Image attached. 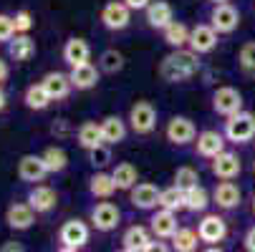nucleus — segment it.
I'll use <instances>...</instances> for the list:
<instances>
[{
    "label": "nucleus",
    "instance_id": "40",
    "mask_svg": "<svg viewBox=\"0 0 255 252\" xmlns=\"http://www.w3.org/2000/svg\"><path fill=\"white\" fill-rule=\"evenodd\" d=\"M15 35H18V30H15L13 15L0 13V46H8V43L15 38Z\"/></svg>",
    "mask_w": 255,
    "mask_h": 252
},
{
    "label": "nucleus",
    "instance_id": "52",
    "mask_svg": "<svg viewBox=\"0 0 255 252\" xmlns=\"http://www.w3.org/2000/svg\"><path fill=\"white\" fill-rule=\"evenodd\" d=\"M253 214H255V194H253Z\"/></svg>",
    "mask_w": 255,
    "mask_h": 252
},
{
    "label": "nucleus",
    "instance_id": "42",
    "mask_svg": "<svg viewBox=\"0 0 255 252\" xmlns=\"http://www.w3.org/2000/svg\"><path fill=\"white\" fill-rule=\"evenodd\" d=\"M51 134H53L56 139H66V136H71V134H74V129H71V121H68V119H53V124H51Z\"/></svg>",
    "mask_w": 255,
    "mask_h": 252
},
{
    "label": "nucleus",
    "instance_id": "6",
    "mask_svg": "<svg viewBox=\"0 0 255 252\" xmlns=\"http://www.w3.org/2000/svg\"><path fill=\"white\" fill-rule=\"evenodd\" d=\"M164 136L172 147H187L197 139V126L190 116H172L164 126Z\"/></svg>",
    "mask_w": 255,
    "mask_h": 252
},
{
    "label": "nucleus",
    "instance_id": "33",
    "mask_svg": "<svg viewBox=\"0 0 255 252\" xmlns=\"http://www.w3.org/2000/svg\"><path fill=\"white\" fill-rule=\"evenodd\" d=\"M172 250L174 252H197V245H200V235L197 230L192 227H179L174 235H172Z\"/></svg>",
    "mask_w": 255,
    "mask_h": 252
},
{
    "label": "nucleus",
    "instance_id": "45",
    "mask_svg": "<svg viewBox=\"0 0 255 252\" xmlns=\"http://www.w3.org/2000/svg\"><path fill=\"white\" fill-rule=\"evenodd\" d=\"M124 3L131 8V13H136V10H147L152 5V0H124Z\"/></svg>",
    "mask_w": 255,
    "mask_h": 252
},
{
    "label": "nucleus",
    "instance_id": "41",
    "mask_svg": "<svg viewBox=\"0 0 255 252\" xmlns=\"http://www.w3.org/2000/svg\"><path fill=\"white\" fill-rule=\"evenodd\" d=\"M13 23H15V30L18 33H30V28H33V13L25 10V8H20V10L13 13Z\"/></svg>",
    "mask_w": 255,
    "mask_h": 252
},
{
    "label": "nucleus",
    "instance_id": "28",
    "mask_svg": "<svg viewBox=\"0 0 255 252\" xmlns=\"http://www.w3.org/2000/svg\"><path fill=\"white\" fill-rule=\"evenodd\" d=\"M112 176H114L117 189H122V192H131V189L139 184V171H136V167L129 164V162H119V164H114Z\"/></svg>",
    "mask_w": 255,
    "mask_h": 252
},
{
    "label": "nucleus",
    "instance_id": "32",
    "mask_svg": "<svg viewBox=\"0 0 255 252\" xmlns=\"http://www.w3.org/2000/svg\"><path fill=\"white\" fill-rule=\"evenodd\" d=\"M162 38H164V43L174 51V48H187V43H190V28L185 25V23H179V20H174V23H169L164 30H162Z\"/></svg>",
    "mask_w": 255,
    "mask_h": 252
},
{
    "label": "nucleus",
    "instance_id": "3",
    "mask_svg": "<svg viewBox=\"0 0 255 252\" xmlns=\"http://www.w3.org/2000/svg\"><path fill=\"white\" fill-rule=\"evenodd\" d=\"M127 124H129V129H131L136 136H149V134H154V129H157V109H154V103L147 101V98L136 101L131 109H129Z\"/></svg>",
    "mask_w": 255,
    "mask_h": 252
},
{
    "label": "nucleus",
    "instance_id": "26",
    "mask_svg": "<svg viewBox=\"0 0 255 252\" xmlns=\"http://www.w3.org/2000/svg\"><path fill=\"white\" fill-rule=\"evenodd\" d=\"M76 144H79L84 152H91V149L101 147V144H104L101 124H99V121H84V124L76 129Z\"/></svg>",
    "mask_w": 255,
    "mask_h": 252
},
{
    "label": "nucleus",
    "instance_id": "50",
    "mask_svg": "<svg viewBox=\"0 0 255 252\" xmlns=\"http://www.w3.org/2000/svg\"><path fill=\"white\" fill-rule=\"evenodd\" d=\"M202 252H225V250H223V247H217V245H207Z\"/></svg>",
    "mask_w": 255,
    "mask_h": 252
},
{
    "label": "nucleus",
    "instance_id": "44",
    "mask_svg": "<svg viewBox=\"0 0 255 252\" xmlns=\"http://www.w3.org/2000/svg\"><path fill=\"white\" fill-rule=\"evenodd\" d=\"M243 245H245V252H255V225L245 232L243 237Z\"/></svg>",
    "mask_w": 255,
    "mask_h": 252
},
{
    "label": "nucleus",
    "instance_id": "4",
    "mask_svg": "<svg viewBox=\"0 0 255 252\" xmlns=\"http://www.w3.org/2000/svg\"><path fill=\"white\" fill-rule=\"evenodd\" d=\"M99 20L106 30H112V33L127 30L129 23H131V8L124 3V0H109L99 13Z\"/></svg>",
    "mask_w": 255,
    "mask_h": 252
},
{
    "label": "nucleus",
    "instance_id": "53",
    "mask_svg": "<svg viewBox=\"0 0 255 252\" xmlns=\"http://www.w3.org/2000/svg\"><path fill=\"white\" fill-rule=\"evenodd\" d=\"M253 171H255V162H253Z\"/></svg>",
    "mask_w": 255,
    "mask_h": 252
},
{
    "label": "nucleus",
    "instance_id": "12",
    "mask_svg": "<svg viewBox=\"0 0 255 252\" xmlns=\"http://www.w3.org/2000/svg\"><path fill=\"white\" fill-rule=\"evenodd\" d=\"M210 171L220 179V182H233L235 176H240L243 171V162L235 152H223V154H217L215 159H210Z\"/></svg>",
    "mask_w": 255,
    "mask_h": 252
},
{
    "label": "nucleus",
    "instance_id": "31",
    "mask_svg": "<svg viewBox=\"0 0 255 252\" xmlns=\"http://www.w3.org/2000/svg\"><path fill=\"white\" fill-rule=\"evenodd\" d=\"M96 66L101 68V74L117 76V74H122V71H124L127 58H124V53H122V51H117V48H106V51H101V56H99Z\"/></svg>",
    "mask_w": 255,
    "mask_h": 252
},
{
    "label": "nucleus",
    "instance_id": "19",
    "mask_svg": "<svg viewBox=\"0 0 255 252\" xmlns=\"http://www.w3.org/2000/svg\"><path fill=\"white\" fill-rule=\"evenodd\" d=\"M144 20L152 30H164L169 23H174V8L167 3V0H152V5L144 10Z\"/></svg>",
    "mask_w": 255,
    "mask_h": 252
},
{
    "label": "nucleus",
    "instance_id": "30",
    "mask_svg": "<svg viewBox=\"0 0 255 252\" xmlns=\"http://www.w3.org/2000/svg\"><path fill=\"white\" fill-rule=\"evenodd\" d=\"M23 103L28 106L30 111H46L53 101H51L48 91L43 88V84H30V86L23 91Z\"/></svg>",
    "mask_w": 255,
    "mask_h": 252
},
{
    "label": "nucleus",
    "instance_id": "51",
    "mask_svg": "<svg viewBox=\"0 0 255 252\" xmlns=\"http://www.w3.org/2000/svg\"><path fill=\"white\" fill-rule=\"evenodd\" d=\"M212 5H220V3H230V0H210Z\"/></svg>",
    "mask_w": 255,
    "mask_h": 252
},
{
    "label": "nucleus",
    "instance_id": "14",
    "mask_svg": "<svg viewBox=\"0 0 255 252\" xmlns=\"http://www.w3.org/2000/svg\"><path fill=\"white\" fill-rule=\"evenodd\" d=\"M89 237H91V230L84 220H66L58 230V242L66 245V247H84L89 245Z\"/></svg>",
    "mask_w": 255,
    "mask_h": 252
},
{
    "label": "nucleus",
    "instance_id": "7",
    "mask_svg": "<svg viewBox=\"0 0 255 252\" xmlns=\"http://www.w3.org/2000/svg\"><path fill=\"white\" fill-rule=\"evenodd\" d=\"M212 111L217 116H233L238 111H243V93L233 86H220L212 91Z\"/></svg>",
    "mask_w": 255,
    "mask_h": 252
},
{
    "label": "nucleus",
    "instance_id": "10",
    "mask_svg": "<svg viewBox=\"0 0 255 252\" xmlns=\"http://www.w3.org/2000/svg\"><path fill=\"white\" fill-rule=\"evenodd\" d=\"M225 134L223 131H217V129H205L197 134L195 139V152L202 157V159H215L217 154H223L225 152Z\"/></svg>",
    "mask_w": 255,
    "mask_h": 252
},
{
    "label": "nucleus",
    "instance_id": "18",
    "mask_svg": "<svg viewBox=\"0 0 255 252\" xmlns=\"http://www.w3.org/2000/svg\"><path fill=\"white\" fill-rule=\"evenodd\" d=\"M159 194L162 189H157L152 182H139L131 192H129V202L134 209H141V212H152L159 207Z\"/></svg>",
    "mask_w": 255,
    "mask_h": 252
},
{
    "label": "nucleus",
    "instance_id": "11",
    "mask_svg": "<svg viewBox=\"0 0 255 252\" xmlns=\"http://www.w3.org/2000/svg\"><path fill=\"white\" fill-rule=\"evenodd\" d=\"M48 176V169L43 164L41 154H23L18 159V179L25 184H41Z\"/></svg>",
    "mask_w": 255,
    "mask_h": 252
},
{
    "label": "nucleus",
    "instance_id": "17",
    "mask_svg": "<svg viewBox=\"0 0 255 252\" xmlns=\"http://www.w3.org/2000/svg\"><path fill=\"white\" fill-rule=\"evenodd\" d=\"M5 225L15 232H25L35 225V209L28 202H13L5 209Z\"/></svg>",
    "mask_w": 255,
    "mask_h": 252
},
{
    "label": "nucleus",
    "instance_id": "1",
    "mask_svg": "<svg viewBox=\"0 0 255 252\" xmlns=\"http://www.w3.org/2000/svg\"><path fill=\"white\" fill-rule=\"evenodd\" d=\"M200 66H202V61H200V56L195 51H190V48H174V51H169L162 58L157 71H159V79L167 81V84H185V81L197 76Z\"/></svg>",
    "mask_w": 255,
    "mask_h": 252
},
{
    "label": "nucleus",
    "instance_id": "43",
    "mask_svg": "<svg viewBox=\"0 0 255 252\" xmlns=\"http://www.w3.org/2000/svg\"><path fill=\"white\" fill-rule=\"evenodd\" d=\"M144 252H172V247L162 240H152L147 247H144Z\"/></svg>",
    "mask_w": 255,
    "mask_h": 252
},
{
    "label": "nucleus",
    "instance_id": "5",
    "mask_svg": "<svg viewBox=\"0 0 255 252\" xmlns=\"http://www.w3.org/2000/svg\"><path fill=\"white\" fill-rule=\"evenodd\" d=\"M89 222L99 232H114L122 225V209L114 202H96L89 212Z\"/></svg>",
    "mask_w": 255,
    "mask_h": 252
},
{
    "label": "nucleus",
    "instance_id": "25",
    "mask_svg": "<svg viewBox=\"0 0 255 252\" xmlns=\"http://www.w3.org/2000/svg\"><path fill=\"white\" fill-rule=\"evenodd\" d=\"M5 48H8V58L15 63H25L35 56V41L30 38V33H18Z\"/></svg>",
    "mask_w": 255,
    "mask_h": 252
},
{
    "label": "nucleus",
    "instance_id": "36",
    "mask_svg": "<svg viewBox=\"0 0 255 252\" xmlns=\"http://www.w3.org/2000/svg\"><path fill=\"white\" fill-rule=\"evenodd\" d=\"M41 157H43V164H46L48 174H61L68 167V154L61 147H48Z\"/></svg>",
    "mask_w": 255,
    "mask_h": 252
},
{
    "label": "nucleus",
    "instance_id": "39",
    "mask_svg": "<svg viewBox=\"0 0 255 252\" xmlns=\"http://www.w3.org/2000/svg\"><path fill=\"white\" fill-rule=\"evenodd\" d=\"M174 184L182 187V189L197 187V184H200V174H197V169H192V167H179V169L174 171Z\"/></svg>",
    "mask_w": 255,
    "mask_h": 252
},
{
    "label": "nucleus",
    "instance_id": "27",
    "mask_svg": "<svg viewBox=\"0 0 255 252\" xmlns=\"http://www.w3.org/2000/svg\"><path fill=\"white\" fill-rule=\"evenodd\" d=\"M149 242H152V230L144 227V225H131L122 235V245L129 252H144V247H147Z\"/></svg>",
    "mask_w": 255,
    "mask_h": 252
},
{
    "label": "nucleus",
    "instance_id": "46",
    "mask_svg": "<svg viewBox=\"0 0 255 252\" xmlns=\"http://www.w3.org/2000/svg\"><path fill=\"white\" fill-rule=\"evenodd\" d=\"M8 76H10V66H8V61L3 56H0V86L8 81Z\"/></svg>",
    "mask_w": 255,
    "mask_h": 252
},
{
    "label": "nucleus",
    "instance_id": "16",
    "mask_svg": "<svg viewBox=\"0 0 255 252\" xmlns=\"http://www.w3.org/2000/svg\"><path fill=\"white\" fill-rule=\"evenodd\" d=\"M63 63L68 68H76V66H84V63H91V46L86 38H79V35H71V38L63 43Z\"/></svg>",
    "mask_w": 255,
    "mask_h": 252
},
{
    "label": "nucleus",
    "instance_id": "21",
    "mask_svg": "<svg viewBox=\"0 0 255 252\" xmlns=\"http://www.w3.org/2000/svg\"><path fill=\"white\" fill-rule=\"evenodd\" d=\"M43 88L48 91L51 101H63L71 91H74V84H71V76L63 74V71H48V74L41 79Z\"/></svg>",
    "mask_w": 255,
    "mask_h": 252
},
{
    "label": "nucleus",
    "instance_id": "37",
    "mask_svg": "<svg viewBox=\"0 0 255 252\" xmlns=\"http://www.w3.org/2000/svg\"><path fill=\"white\" fill-rule=\"evenodd\" d=\"M86 159H89V164H91L96 171H104L109 164L114 162V154H112V147H109V144H101V147L86 152Z\"/></svg>",
    "mask_w": 255,
    "mask_h": 252
},
{
    "label": "nucleus",
    "instance_id": "13",
    "mask_svg": "<svg viewBox=\"0 0 255 252\" xmlns=\"http://www.w3.org/2000/svg\"><path fill=\"white\" fill-rule=\"evenodd\" d=\"M197 235H200V242L205 245H217L228 237V222L220 214H205L197 225Z\"/></svg>",
    "mask_w": 255,
    "mask_h": 252
},
{
    "label": "nucleus",
    "instance_id": "23",
    "mask_svg": "<svg viewBox=\"0 0 255 252\" xmlns=\"http://www.w3.org/2000/svg\"><path fill=\"white\" fill-rule=\"evenodd\" d=\"M212 202L220 209H238L243 202V192L235 182H220L212 189Z\"/></svg>",
    "mask_w": 255,
    "mask_h": 252
},
{
    "label": "nucleus",
    "instance_id": "35",
    "mask_svg": "<svg viewBox=\"0 0 255 252\" xmlns=\"http://www.w3.org/2000/svg\"><path fill=\"white\" fill-rule=\"evenodd\" d=\"M159 207H162V209H169V212L185 209V189L177 187V184L162 189V194H159Z\"/></svg>",
    "mask_w": 255,
    "mask_h": 252
},
{
    "label": "nucleus",
    "instance_id": "34",
    "mask_svg": "<svg viewBox=\"0 0 255 252\" xmlns=\"http://www.w3.org/2000/svg\"><path fill=\"white\" fill-rule=\"evenodd\" d=\"M207 207H210V192H207L202 184L185 189V209H187V212L197 214V212H205Z\"/></svg>",
    "mask_w": 255,
    "mask_h": 252
},
{
    "label": "nucleus",
    "instance_id": "20",
    "mask_svg": "<svg viewBox=\"0 0 255 252\" xmlns=\"http://www.w3.org/2000/svg\"><path fill=\"white\" fill-rule=\"evenodd\" d=\"M149 230L157 240H172V235L179 230L177 227V212H169V209L159 207L149 217Z\"/></svg>",
    "mask_w": 255,
    "mask_h": 252
},
{
    "label": "nucleus",
    "instance_id": "48",
    "mask_svg": "<svg viewBox=\"0 0 255 252\" xmlns=\"http://www.w3.org/2000/svg\"><path fill=\"white\" fill-rule=\"evenodd\" d=\"M5 106H8V93L3 91V86H0V111H5Z\"/></svg>",
    "mask_w": 255,
    "mask_h": 252
},
{
    "label": "nucleus",
    "instance_id": "49",
    "mask_svg": "<svg viewBox=\"0 0 255 252\" xmlns=\"http://www.w3.org/2000/svg\"><path fill=\"white\" fill-rule=\"evenodd\" d=\"M56 252H81V250H79V247H66V245H61Z\"/></svg>",
    "mask_w": 255,
    "mask_h": 252
},
{
    "label": "nucleus",
    "instance_id": "29",
    "mask_svg": "<svg viewBox=\"0 0 255 252\" xmlns=\"http://www.w3.org/2000/svg\"><path fill=\"white\" fill-rule=\"evenodd\" d=\"M89 192L91 197L96 199H109L114 192H117V184H114V176L112 171H96L91 179H89Z\"/></svg>",
    "mask_w": 255,
    "mask_h": 252
},
{
    "label": "nucleus",
    "instance_id": "15",
    "mask_svg": "<svg viewBox=\"0 0 255 252\" xmlns=\"http://www.w3.org/2000/svg\"><path fill=\"white\" fill-rule=\"evenodd\" d=\"M25 202L35 209V214H48L58 207V192L48 184H33Z\"/></svg>",
    "mask_w": 255,
    "mask_h": 252
},
{
    "label": "nucleus",
    "instance_id": "2",
    "mask_svg": "<svg viewBox=\"0 0 255 252\" xmlns=\"http://www.w3.org/2000/svg\"><path fill=\"white\" fill-rule=\"evenodd\" d=\"M223 134L230 144H250L255 139V114L250 111H238L225 119Z\"/></svg>",
    "mask_w": 255,
    "mask_h": 252
},
{
    "label": "nucleus",
    "instance_id": "24",
    "mask_svg": "<svg viewBox=\"0 0 255 252\" xmlns=\"http://www.w3.org/2000/svg\"><path fill=\"white\" fill-rule=\"evenodd\" d=\"M101 134H104V144H109V147H114V144H122L127 139V131H129V124L117 116V114H109L104 116L101 121Z\"/></svg>",
    "mask_w": 255,
    "mask_h": 252
},
{
    "label": "nucleus",
    "instance_id": "54",
    "mask_svg": "<svg viewBox=\"0 0 255 252\" xmlns=\"http://www.w3.org/2000/svg\"><path fill=\"white\" fill-rule=\"evenodd\" d=\"M122 252H129V250H122Z\"/></svg>",
    "mask_w": 255,
    "mask_h": 252
},
{
    "label": "nucleus",
    "instance_id": "47",
    "mask_svg": "<svg viewBox=\"0 0 255 252\" xmlns=\"http://www.w3.org/2000/svg\"><path fill=\"white\" fill-rule=\"evenodd\" d=\"M0 252H25L20 242H5L3 247H0Z\"/></svg>",
    "mask_w": 255,
    "mask_h": 252
},
{
    "label": "nucleus",
    "instance_id": "8",
    "mask_svg": "<svg viewBox=\"0 0 255 252\" xmlns=\"http://www.w3.org/2000/svg\"><path fill=\"white\" fill-rule=\"evenodd\" d=\"M220 43V33H217L210 23H197L195 28H190V43L187 48L195 51L197 56H205V53H212Z\"/></svg>",
    "mask_w": 255,
    "mask_h": 252
},
{
    "label": "nucleus",
    "instance_id": "38",
    "mask_svg": "<svg viewBox=\"0 0 255 252\" xmlns=\"http://www.w3.org/2000/svg\"><path fill=\"white\" fill-rule=\"evenodd\" d=\"M238 66H240V71H243L245 76H253L255 79V41H250V43H245L240 48Z\"/></svg>",
    "mask_w": 255,
    "mask_h": 252
},
{
    "label": "nucleus",
    "instance_id": "22",
    "mask_svg": "<svg viewBox=\"0 0 255 252\" xmlns=\"http://www.w3.org/2000/svg\"><path fill=\"white\" fill-rule=\"evenodd\" d=\"M68 76H71V84H74L76 91H91L101 81V68L94 66V63H84V66L71 68Z\"/></svg>",
    "mask_w": 255,
    "mask_h": 252
},
{
    "label": "nucleus",
    "instance_id": "9",
    "mask_svg": "<svg viewBox=\"0 0 255 252\" xmlns=\"http://www.w3.org/2000/svg\"><path fill=\"white\" fill-rule=\"evenodd\" d=\"M210 25L220 33V35H230L238 30L240 25V10L233 3H220V5H212L210 10Z\"/></svg>",
    "mask_w": 255,
    "mask_h": 252
}]
</instances>
